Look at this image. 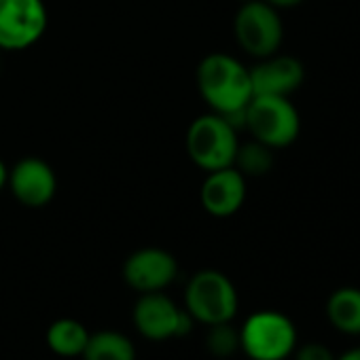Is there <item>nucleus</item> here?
<instances>
[{
    "label": "nucleus",
    "mask_w": 360,
    "mask_h": 360,
    "mask_svg": "<svg viewBox=\"0 0 360 360\" xmlns=\"http://www.w3.org/2000/svg\"><path fill=\"white\" fill-rule=\"evenodd\" d=\"M198 91L212 112L223 115L236 129L244 127V112L252 100L250 70L229 53H210L198 66Z\"/></svg>",
    "instance_id": "obj_1"
},
{
    "label": "nucleus",
    "mask_w": 360,
    "mask_h": 360,
    "mask_svg": "<svg viewBox=\"0 0 360 360\" xmlns=\"http://www.w3.org/2000/svg\"><path fill=\"white\" fill-rule=\"evenodd\" d=\"M187 155L204 172H214L233 165L240 146L238 129L217 112L200 115L187 129Z\"/></svg>",
    "instance_id": "obj_2"
},
{
    "label": "nucleus",
    "mask_w": 360,
    "mask_h": 360,
    "mask_svg": "<svg viewBox=\"0 0 360 360\" xmlns=\"http://www.w3.org/2000/svg\"><path fill=\"white\" fill-rule=\"evenodd\" d=\"M244 127L269 148L290 146L301 131V117L290 98L252 96L244 112Z\"/></svg>",
    "instance_id": "obj_3"
},
{
    "label": "nucleus",
    "mask_w": 360,
    "mask_h": 360,
    "mask_svg": "<svg viewBox=\"0 0 360 360\" xmlns=\"http://www.w3.org/2000/svg\"><path fill=\"white\" fill-rule=\"evenodd\" d=\"M240 345L252 360H284L297 349V328L282 311H255L240 328Z\"/></svg>",
    "instance_id": "obj_4"
},
{
    "label": "nucleus",
    "mask_w": 360,
    "mask_h": 360,
    "mask_svg": "<svg viewBox=\"0 0 360 360\" xmlns=\"http://www.w3.org/2000/svg\"><path fill=\"white\" fill-rule=\"evenodd\" d=\"M185 307L195 322H231L238 314V290L233 282L217 269L198 271L185 288Z\"/></svg>",
    "instance_id": "obj_5"
},
{
    "label": "nucleus",
    "mask_w": 360,
    "mask_h": 360,
    "mask_svg": "<svg viewBox=\"0 0 360 360\" xmlns=\"http://www.w3.org/2000/svg\"><path fill=\"white\" fill-rule=\"evenodd\" d=\"M233 34L242 51L261 60L278 53L284 41V26L278 9L265 0H248L236 13Z\"/></svg>",
    "instance_id": "obj_6"
},
{
    "label": "nucleus",
    "mask_w": 360,
    "mask_h": 360,
    "mask_svg": "<svg viewBox=\"0 0 360 360\" xmlns=\"http://www.w3.org/2000/svg\"><path fill=\"white\" fill-rule=\"evenodd\" d=\"M49 24L43 0H0V51L37 45Z\"/></svg>",
    "instance_id": "obj_7"
},
{
    "label": "nucleus",
    "mask_w": 360,
    "mask_h": 360,
    "mask_svg": "<svg viewBox=\"0 0 360 360\" xmlns=\"http://www.w3.org/2000/svg\"><path fill=\"white\" fill-rule=\"evenodd\" d=\"M131 316L138 333L150 341L183 337L195 322L187 309H180L167 295H163V290L140 295Z\"/></svg>",
    "instance_id": "obj_8"
},
{
    "label": "nucleus",
    "mask_w": 360,
    "mask_h": 360,
    "mask_svg": "<svg viewBox=\"0 0 360 360\" xmlns=\"http://www.w3.org/2000/svg\"><path fill=\"white\" fill-rule=\"evenodd\" d=\"M7 187L22 206L45 208L58 193V176L45 159L24 157L9 169Z\"/></svg>",
    "instance_id": "obj_9"
},
{
    "label": "nucleus",
    "mask_w": 360,
    "mask_h": 360,
    "mask_svg": "<svg viewBox=\"0 0 360 360\" xmlns=\"http://www.w3.org/2000/svg\"><path fill=\"white\" fill-rule=\"evenodd\" d=\"M178 276V263L172 252L163 248H140L131 252L123 265V278L136 292L165 290Z\"/></svg>",
    "instance_id": "obj_10"
},
{
    "label": "nucleus",
    "mask_w": 360,
    "mask_h": 360,
    "mask_svg": "<svg viewBox=\"0 0 360 360\" xmlns=\"http://www.w3.org/2000/svg\"><path fill=\"white\" fill-rule=\"evenodd\" d=\"M250 70V83L255 96H280L290 98L305 81L303 64L292 56L274 53L261 58Z\"/></svg>",
    "instance_id": "obj_11"
},
{
    "label": "nucleus",
    "mask_w": 360,
    "mask_h": 360,
    "mask_svg": "<svg viewBox=\"0 0 360 360\" xmlns=\"http://www.w3.org/2000/svg\"><path fill=\"white\" fill-rule=\"evenodd\" d=\"M200 202L210 217H233L246 202V176L233 165L208 172L200 189Z\"/></svg>",
    "instance_id": "obj_12"
},
{
    "label": "nucleus",
    "mask_w": 360,
    "mask_h": 360,
    "mask_svg": "<svg viewBox=\"0 0 360 360\" xmlns=\"http://www.w3.org/2000/svg\"><path fill=\"white\" fill-rule=\"evenodd\" d=\"M326 316L345 335H360V288H339L328 297Z\"/></svg>",
    "instance_id": "obj_13"
},
{
    "label": "nucleus",
    "mask_w": 360,
    "mask_h": 360,
    "mask_svg": "<svg viewBox=\"0 0 360 360\" xmlns=\"http://www.w3.org/2000/svg\"><path fill=\"white\" fill-rule=\"evenodd\" d=\"M89 339V330L75 318H60L47 328V345L64 358L81 356Z\"/></svg>",
    "instance_id": "obj_14"
},
{
    "label": "nucleus",
    "mask_w": 360,
    "mask_h": 360,
    "mask_svg": "<svg viewBox=\"0 0 360 360\" xmlns=\"http://www.w3.org/2000/svg\"><path fill=\"white\" fill-rule=\"evenodd\" d=\"M83 360H136V347L129 337L117 330L89 333Z\"/></svg>",
    "instance_id": "obj_15"
},
{
    "label": "nucleus",
    "mask_w": 360,
    "mask_h": 360,
    "mask_svg": "<svg viewBox=\"0 0 360 360\" xmlns=\"http://www.w3.org/2000/svg\"><path fill=\"white\" fill-rule=\"evenodd\" d=\"M233 167H238L246 178L248 176H252V178L265 176L274 167V148H269L263 142L252 138L250 142H244L238 146Z\"/></svg>",
    "instance_id": "obj_16"
},
{
    "label": "nucleus",
    "mask_w": 360,
    "mask_h": 360,
    "mask_svg": "<svg viewBox=\"0 0 360 360\" xmlns=\"http://www.w3.org/2000/svg\"><path fill=\"white\" fill-rule=\"evenodd\" d=\"M206 345H208L210 354H214L219 358H229L238 349H242V345H240V330L231 322L212 324L210 333L206 337Z\"/></svg>",
    "instance_id": "obj_17"
},
{
    "label": "nucleus",
    "mask_w": 360,
    "mask_h": 360,
    "mask_svg": "<svg viewBox=\"0 0 360 360\" xmlns=\"http://www.w3.org/2000/svg\"><path fill=\"white\" fill-rule=\"evenodd\" d=\"M295 360H335V356L324 343H305L297 349Z\"/></svg>",
    "instance_id": "obj_18"
},
{
    "label": "nucleus",
    "mask_w": 360,
    "mask_h": 360,
    "mask_svg": "<svg viewBox=\"0 0 360 360\" xmlns=\"http://www.w3.org/2000/svg\"><path fill=\"white\" fill-rule=\"evenodd\" d=\"M265 3L280 11V9H295L303 3V0H265Z\"/></svg>",
    "instance_id": "obj_19"
},
{
    "label": "nucleus",
    "mask_w": 360,
    "mask_h": 360,
    "mask_svg": "<svg viewBox=\"0 0 360 360\" xmlns=\"http://www.w3.org/2000/svg\"><path fill=\"white\" fill-rule=\"evenodd\" d=\"M7 178H9V167L3 159H0V191L7 187Z\"/></svg>",
    "instance_id": "obj_20"
},
{
    "label": "nucleus",
    "mask_w": 360,
    "mask_h": 360,
    "mask_svg": "<svg viewBox=\"0 0 360 360\" xmlns=\"http://www.w3.org/2000/svg\"><path fill=\"white\" fill-rule=\"evenodd\" d=\"M335 360H360V347H352V349H347V352H343L339 358H335Z\"/></svg>",
    "instance_id": "obj_21"
}]
</instances>
